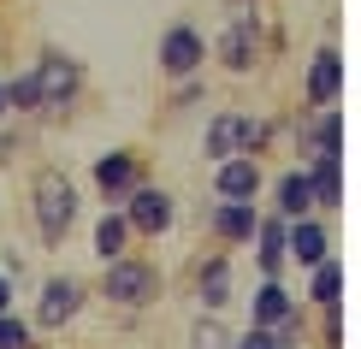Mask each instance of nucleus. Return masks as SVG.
I'll list each match as a JSON object with an SVG mask.
<instances>
[{
    "label": "nucleus",
    "mask_w": 361,
    "mask_h": 349,
    "mask_svg": "<svg viewBox=\"0 0 361 349\" xmlns=\"http://www.w3.org/2000/svg\"><path fill=\"white\" fill-rule=\"evenodd\" d=\"M101 296L118 302V308H142V302L160 296V267L154 261H137V255H118V261H107Z\"/></svg>",
    "instance_id": "f03ea898"
},
{
    "label": "nucleus",
    "mask_w": 361,
    "mask_h": 349,
    "mask_svg": "<svg viewBox=\"0 0 361 349\" xmlns=\"http://www.w3.org/2000/svg\"><path fill=\"white\" fill-rule=\"evenodd\" d=\"M137 184H142V160L130 154V148H113V154L95 160V190H101V202H107V207H118Z\"/></svg>",
    "instance_id": "6e6552de"
},
{
    "label": "nucleus",
    "mask_w": 361,
    "mask_h": 349,
    "mask_svg": "<svg viewBox=\"0 0 361 349\" xmlns=\"http://www.w3.org/2000/svg\"><path fill=\"white\" fill-rule=\"evenodd\" d=\"M290 314H302V308H296V296L284 290L279 278H267L261 290H255V308H249V326H284V320H290Z\"/></svg>",
    "instance_id": "2eb2a0df"
},
{
    "label": "nucleus",
    "mask_w": 361,
    "mask_h": 349,
    "mask_svg": "<svg viewBox=\"0 0 361 349\" xmlns=\"http://www.w3.org/2000/svg\"><path fill=\"white\" fill-rule=\"evenodd\" d=\"M207 59V36L195 24H172L166 36H160V71L166 78H195Z\"/></svg>",
    "instance_id": "423d86ee"
},
{
    "label": "nucleus",
    "mask_w": 361,
    "mask_h": 349,
    "mask_svg": "<svg viewBox=\"0 0 361 349\" xmlns=\"http://www.w3.org/2000/svg\"><path fill=\"white\" fill-rule=\"evenodd\" d=\"M36 95H42V113H59V107H71L78 101V89H83V71H78V59H66L59 48H48L36 59Z\"/></svg>",
    "instance_id": "20e7f679"
},
{
    "label": "nucleus",
    "mask_w": 361,
    "mask_h": 349,
    "mask_svg": "<svg viewBox=\"0 0 361 349\" xmlns=\"http://www.w3.org/2000/svg\"><path fill=\"white\" fill-rule=\"evenodd\" d=\"M302 214H314L308 172H284V178H279V219H302Z\"/></svg>",
    "instance_id": "412c9836"
},
{
    "label": "nucleus",
    "mask_w": 361,
    "mask_h": 349,
    "mask_svg": "<svg viewBox=\"0 0 361 349\" xmlns=\"http://www.w3.org/2000/svg\"><path fill=\"white\" fill-rule=\"evenodd\" d=\"M118 214H125L130 237H160V231H172V195L160 184H137L118 202Z\"/></svg>",
    "instance_id": "39448f33"
},
{
    "label": "nucleus",
    "mask_w": 361,
    "mask_h": 349,
    "mask_svg": "<svg viewBox=\"0 0 361 349\" xmlns=\"http://www.w3.org/2000/svg\"><path fill=\"white\" fill-rule=\"evenodd\" d=\"M273 136L267 118H249V113H219L207 125V160H231V154H261V142Z\"/></svg>",
    "instance_id": "7ed1b4c3"
},
{
    "label": "nucleus",
    "mask_w": 361,
    "mask_h": 349,
    "mask_svg": "<svg viewBox=\"0 0 361 349\" xmlns=\"http://www.w3.org/2000/svg\"><path fill=\"white\" fill-rule=\"evenodd\" d=\"M255 225H261V214H255V202H219L214 214H207V231H214L225 249H243V243L255 237Z\"/></svg>",
    "instance_id": "f8f14e48"
},
{
    "label": "nucleus",
    "mask_w": 361,
    "mask_h": 349,
    "mask_svg": "<svg viewBox=\"0 0 361 349\" xmlns=\"http://www.w3.org/2000/svg\"><path fill=\"white\" fill-rule=\"evenodd\" d=\"M125 243H130V225H125V214H118V207H107V214H101V225H95V261H101V267L118 261V255H125Z\"/></svg>",
    "instance_id": "6ab92c4d"
},
{
    "label": "nucleus",
    "mask_w": 361,
    "mask_h": 349,
    "mask_svg": "<svg viewBox=\"0 0 361 349\" xmlns=\"http://www.w3.org/2000/svg\"><path fill=\"white\" fill-rule=\"evenodd\" d=\"M214 190L219 202H255L261 195V166H255V154H231L214 166Z\"/></svg>",
    "instance_id": "9b49d317"
},
{
    "label": "nucleus",
    "mask_w": 361,
    "mask_h": 349,
    "mask_svg": "<svg viewBox=\"0 0 361 349\" xmlns=\"http://www.w3.org/2000/svg\"><path fill=\"white\" fill-rule=\"evenodd\" d=\"M78 308H83V284L71 278V272H59V278H48V284H42V302H36V326L59 331V326H71V320H78Z\"/></svg>",
    "instance_id": "1a4fd4ad"
},
{
    "label": "nucleus",
    "mask_w": 361,
    "mask_h": 349,
    "mask_svg": "<svg viewBox=\"0 0 361 349\" xmlns=\"http://www.w3.org/2000/svg\"><path fill=\"white\" fill-rule=\"evenodd\" d=\"M308 190H314V207H343V160H314Z\"/></svg>",
    "instance_id": "aec40b11"
},
{
    "label": "nucleus",
    "mask_w": 361,
    "mask_h": 349,
    "mask_svg": "<svg viewBox=\"0 0 361 349\" xmlns=\"http://www.w3.org/2000/svg\"><path fill=\"white\" fill-rule=\"evenodd\" d=\"M12 113V101H6V83H0V118H6Z\"/></svg>",
    "instance_id": "cd10ccee"
},
{
    "label": "nucleus",
    "mask_w": 361,
    "mask_h": 349,
    "mask_svg": "<svg viewBox=\"0 0 361 349\" xmlns=\"http://www.w3.org/2000/svg\"><path fill=\"white\" fill-rule=\"evenodd\" d=\"M302 95H308V107H332V101L343 95V54H338V48H320V54H314Z\"/></svg>",
    "instance_id": "ddd939ff"
},
{
    "label": "nucleus",
    "mask_w": 361,
    "mask_h": 349,
    "mask_svg": "<svg viewBox=\"0 0 361 349\" xmlns=\"http://www.w3.org/2000/svg\"><path fill=\"white\" fill-rule=\"evenodd\" d=\"M302 343V314H290L284 326H249L243 338H231V349H296Z\"/></svg>",
    "instance_id": "dca6fc26"
},
{
    "label": "nucleus",
    "mask_w": 361,
    "mask_h": 349,
    "mask_svg": "<svg viewBox=\"0 0 361 349\" xmlns=\"http://www.w3.org/2000/svg\"><path fill=\"white\" fill-rule=\"evenodd\" d=\"M308 272H314V278H308V296L320 302V308H338V302H343V267L326 255V261H320V267H308Z\"/></svg>",
    "instance_id": "4be33fe9"
},
{
    "label": "nucleus",
    "mask_w": 361,
    "mask_h": 349,
    "mask_svg": "<svg viewBox=\"0 0 361 349\" xmlns=\"http://www.w3.org/2000/svg\"><path fill=\"white\" fill-rule=\"evenodd\" d=\"M0 349H36V343H30V326L18 320V314H0Z\"/></svg>",
    "instance_id": "b1692460"
},
{
    "label": "nucleus",
    "mask_w": 361,
    "mask_h": 349,
    "mask_svg": "<svg viewBox=\"0 0 361 349\" xmlns=\"http://www.w3.org/2000/svg\"><path fill=\"white\" fill-rule=\"evenodd\" d=\"M195 302H202L207 314L231 302V261H225V255H207V261L195 267Z\"/></svg>",
    "instance_id": "4468645a"
},
{
    "label": "nucleus",
    "mask_w": 361,
    "mask_h": 349,
    "mask_svg": "<svg viewBox=\"0 0 361 349\" xmlns=\"http://www.w3.org/2000/svg\"><path fill=\"white\" fill-rule=\"evenodd\" d=\"M249 243H255V261H261V272H267V278H279V272H284V219H261Z\"/></svg>",
    "instance_id": "a211bd4d"
},
{
    "label": "nucleus",
    "mask_w": 361,
    "mask_h": 349,
    "mask_svg": "<svg viewBox=\"0 0 361 349\" xmlns=\"http://www.w3.org/2000/svg\"><path fill=\"white\" fill-rule=\"evenodd\" d=\"M190 349H231V331H225L219 320H202L195 338H190Z\"/></svg>",
    "instance_id": "393cba45"
},
{
    "label": "nucleus",
    "mask_w": 361,
    "mask_h": 349,
    "mask_svg": "<svg viewBox=\"0 0 361 349\" xmlns=\"http://www.w3.org/2000/svg\"><path fill=\"white\" fill-rule=\"evenodd\" d=\"M6 308H12V278L0 272V314H6Z\"/></svg>",
    "instance_id": "bb28decb"
},
{
    "label": "nucleus",
    "mask_w": 361,
    "mask_h": 349,
    "mask_svg": "<svg viewBox=\"0 0 361 349\" xmlns=\"http://www.w3.org/2000/svg\"><path fill=\"white\" fill-rule=\"evenodd\" d=\"M207 54H219V66L237 71V78H243V71H255V59H261V24H255V12H249V18L237 12L231 30L219 36V48H207Z\"/></svg>",
    "instance_id": "0eeeda50"
},
{
    "label": "nucleus",
    "mask_w": 361,
    "mask_h": 349,
    "mask_svg": "<svg viewBox=\"0 0 361 349\" xmlns=\"http://www.w3.org/2000/svg\"><path fill=\"white\" fill-rule=\"evenodd\" d=\"M326 349H343V314L326 308Z\"/></svg>",
    "instance_id": "a878e982"
},
{
    "label": "nucleus",
    "mask_w": 361,
    "mask_h": 349,
    "mask_svg": "<svg viewBox=\"0 0 361 349\" xmlns=\"http://www.w3.org/2000/svg\"><path fill=\"white\" fill-rule=\"evenodd\" d=\"M30 195H36V231H42V243L59 249L66 231L78 225V184H71L59 166H42L36 184H30Z\"/></svg>",
    "instance_id": "f257e3e1"
},
{
    "label": "nucleus",
    "mask_w": 361,
    "mask_h": 349,
    "mask_svg": "<svg viewBox=\"0 0 361 349\" xmlns=\"http://www.w3.org/2000/svg\"><path fill=\"white\" fill-rule=\"evenodd\" d=\"M326 225L314 219V214H302V219H284V261H296V267H320L326 261Z\"/></svg>",
    "instance_id": "9d476101"
},
{
    "label": "nucleus",
    "mask_w": 361,
    "mask_h": 349,
    "mask_svg": "<svg viewBox=\"0 0 361 349\" xmlns=\"http://www.w3.org/2000/svg\"><path fill=\"white\" fill-rule=\"evenodd\" d=\"M6 101H12V113H42V95H36V78H12L6 83Z\"/></svg>",
    "instance_id": "5701e85b"
},
{
    "label": "nucleus",
    "mask_w": 361,
    "mask_h": 349,
    "mask_svg": "<svg viewBox=\"0 0 361 349\" xmlns=\"http://www.w3.org/2000/svg\"><path fill=\"white\" fill-rule=\"evenodd\" d=\"M308 160H343V113L320 107V125L308 130Z\"/></svg>",
    "instance_id": "f3484780"
}]
</instances>
